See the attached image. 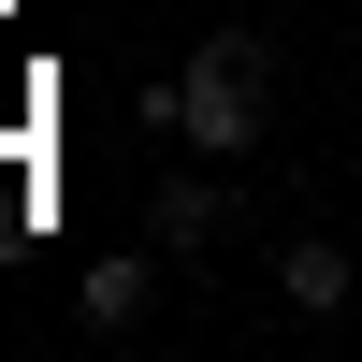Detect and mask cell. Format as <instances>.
Masks as SVG:
<instances>
[{
  "label": "cell",
  "mask_w": 362,
  "mask_h": 362,
  "mask_svg": "<svg viewBox=\"0 0 362 362\" xmlns=\"http://www.w3.org/2000/svg\"><path fill=\"white\" fill-rule=\"evenodd\" d=\"M261 102H276V44H261V29H218V44H189V73L160 87V131H189L203 160H232V145H261Z\"/></svg>",
  "instance_id": "6da1fadb"
},
{
  "label": "cell",
  "mask_w": 362,
  "mask_h": 362,
  "mask_svg": "<svg viewBox=\"0 0 362 362\" xmlns=\"http://www.w3.org/2000/svg\"><path fill=\"white\" fill-rule=\"evenodd\" d=\"M145 305H160V247H131V261H87V276H73V319H87L102 348H131V334H145Z\"/></svg>",
  "instance_id": "7a4b0ae2"
},
{
  "label": "cell",
  "mask_w": 362,
  "mask_h": 362,
  "mask_svg": "<svg viewBox=\"0 0 362 362\" xmlns=\"http://www.w3.org/2000/svg\"><path fill=\"white\" fill-rule=\"evenodd\" d=\"M232 232V189H203V174H160V203H145V247L160 261H203Z\"/></svg>",
  "instance_id": "3957f363"
},
{
  "label": "cell",
  "mask_w": 362,
  "mask_h": 362,
  "mask_svg": "<svg viewBox=\"0 0 362 362\" xmlns=\"http://www.w3.org/2000/svg\"><path fill=\"white\" fill-rule=\"evenodd\" d=\"M276 305H290V319H334V305H362L348 247H319V232H290V247H276Z\"/></svg>",
  "instance_id": "277c9868"
}]
</instances>
